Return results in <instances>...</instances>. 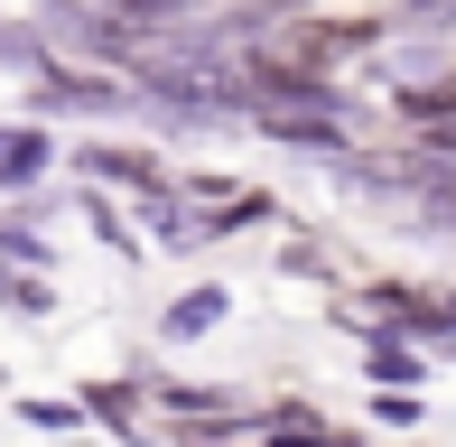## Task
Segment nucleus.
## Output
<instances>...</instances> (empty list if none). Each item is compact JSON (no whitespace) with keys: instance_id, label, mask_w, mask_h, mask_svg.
<instances>
[{"instance_id":"obj_1","label":"nucleus","mask_w":456,"mask_h":447,"mask_svg":"<svg viewBox=\"0 0 456 447\" xmlns=\"http://www.w3.org/2000/svg\"><path fill=\"white\" fill-rule=\"evenodd\" d=\"M75 168H85V177H102V187H131V196L168 187V168H159L150 150H121V140H94V150H75Z\"/></svg>"},{"instance_id":"obj_2","label":"nucleus","mask_w":456,"mask_h":447,"mask_svg":"<svg viewBox=\"0 0 456 447\" xmlns=\"http://www.w3.org/2000/svg\"><path fill=\"white\" fill-rule=\"evenodd\" d=\"M37 103H47V112H121V103H131V85H102V75L47 66V75H37Z\"/></svg>"},{"instance_id":"obj_3","label":"nucleus","mask_w":456,"mask_h":447,"mask_svg":"<svg viewBox=\"0 0 456 447\" xmlns=\"http://www.w3.org/2000/svg\"><path fill=\"white\" fill-rule=\"evenodd\" d=\"M224 308H233V289H215V280H196V289H186L177 308L159 317V336H168V345H196V336H215V327H224Z\"/></svg>"},{"instance_id":"obj_4","label":"nucleus","mask_w":456,"mask_h":447,"mask_svg":"<svg viewBox=\"0 0 456 447\" xmlns=\"http://www.w3.org/2000/svg\"><path fill=\"white\" fill-rule=\"evenodd\" d=\"M47 131H28V121H10V131H0V187H37V177H47Z\"/></svg>"},{"instance_id":"obj_5","label":"nucleus","mask_w":456,"mask_h":447,"mask_svg":"<svg viewBox=\"0 0 456 447\" xmlns=\"http://www.w3.org/2000/svg\"><path fill=\"white\" fill-rule=\"evenodd\" d=\"M363 373L382 382V392H410V382H419V354H410L401 336H372V345H363Z\"/></svg>"},{"instance_id":"obj_6","label":"nucleus","mask_w":456,"mask_h":447,"mask_svg":"<svg viewBox=\"0 0 456 447\" xmlns=\"http://www.w3.org/2000/svg\"><path fill=\"white\" fill-rule=\"evenodd\" d=\"M401 327H419V336H456V289H410V298H401Z\"/></svg>"},{"instance_id":"obj_7","label":"nucleus","mask_w":456,"mask_h":447,"mask_svg":"<svg viewBox=\"0 0 456 447\" xmlns=\"http://www.w3.org/2000/svg\"><path fill=\"white\" fill-rule=\"evenodd\" d=\"M10 308H19V317H47V308H56V289L28 271V280H10Z\"/></svg>"},{"instance_id":"obj_8","label":"nucleus","mask_w":456,"mask_h":447,"mask_svg":"<svg viewBox=\"0 0 456 447\" xmlns=\"http://www.w3.org/2000/svg\"><path fill=\"white\" fill-rule=\"evenodd\" d=\"M94 410L112 419V429H131V419H140V392H121V382H112V392H94Z\"/></svg>"},{"instance_id":"obj_9","label":"nucleus","mask_w":456,"mask_h":447,"mask_svg":"<svg viewBox=\"0 0 456 447\" xmlns=\"http://www.w3.org/2000/svg\"><path fill=\"white\" fill-rule=\"evenodd\" d=\"M0 242H10V252H19V261H28V271H47V242H37V233H28V224H10V233H0Z\"/></svg>"},{"instance_id":"obj_10","label":"nucleus","mask_w":456,"mask_h":447,"mask_svg":"<svg viewBox=\"0 0 456 447\" xmlns=\"http://www.w3.org/2000/svg\"><path fill=\"white\" fill-rule=\"evenodd\" d=\"M410 28H456V0H410Z\"/></svg>"},{"instance_id":"obj_11","label":"nucleus","mask_w":456,"mask_h":447,"mask_svg":"<svg viewBox=\"0 0 456 447\" xmlns=\"http://www.w3.org/2000/svg\"><path fill=\"white\" fill-rule=\"evenodd\" d=\"M289 10H307V0H242V19H289Z\"/></svg>"},{"instance_id":"obj_12","label":"nucleus","mask_w":456,"mask_h":447,"mask_svg":"<svg viewBox=\"0 0 456 447\" xmlns=\"http://www.w3.org/2000/svg\"><path fill=\"white\" fill-rule=\"evenodd\" d=\"M0 298H10V271H0Z\"/></svg>"}]
</instances>
